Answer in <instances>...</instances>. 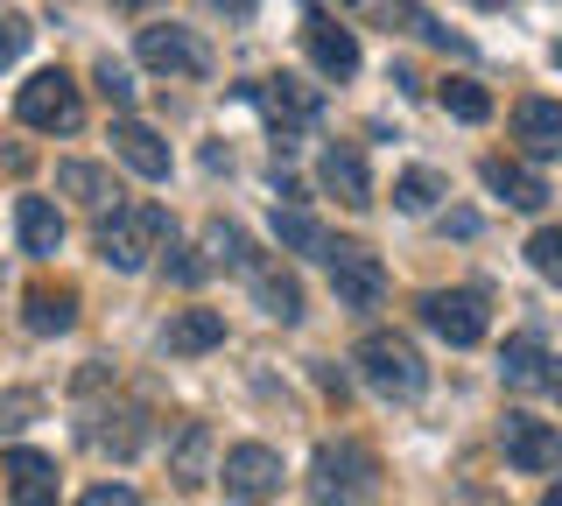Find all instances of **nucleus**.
<instances>
[{
	"label": "nucleus",
	"instance_id": "1",
	"mask_svg": "<svg viewBox=\"0 0 562 506\" xmlns=\"http://www.w3.org/2000/svg\"><path fill=\"white\" fill-rule=\"evenodd\" d=\"M169 239H176V225H169L162 204H148V198L99 212V260L120 268V274H140L155 254H169Z\"/></svg>",
	"mask_w": 562,
	"mask_h": 506
},
{
	"label": "nucleus",
	"instance_id": "2",
	"mask_svg": "<svg viewBox=\"0 0 562 506\" xmlns=\"http://www.w3.org/2000/svg\"><path fill=\"white\" fill-rule=\"evenodd\" d=\"M380 493V458L373 443H359V436H338V443H324L310 458V499L316 506H366Z\"/></svg>",
	"mask_w": 562,
	"mask_h": 506
},
{
	"label": "nucleus",
	"instance_id": "3",
	"mask_svg": "<svg viewBox=\"0 0 562 506\" xmlns=\"http://www.w3.org/2000/svg\"><path fill=\"white\" fill-rule=\"evenodd\" d=\"M351 366H359V380L373 394H386V401H422L429 394V366H422V352L401 338V330H366Z\"/></svg>",
	"mask_w": 562,
	"mask_h": 506
},
{
	"label": "nucleus",
	"instance_id": "4",
	"mask_svg": "<svg viewBox=\"0 0 562 506\" xmlns=\"http://www.w3.org/2000/svg\"><path fill=\"white\" fill-rule=\"evenodd\" d=\"M14 120L22 127H35V134H78L85 127V99H78V78L70 71H35L22 92H14Z\"/></svg>",
	"mask_w": 562,
	"mask_h": 506
},
{
	"label": "nucleus",
	"instance_id": "5",
	"mask_svg": "<svg viewBox=\"0 0 562 506\" xmlns=\"http://www.w3.org/2000/svg\"><path fill=\"white\" fill-rule=\"evenodd\" d=\"M134 57L148 64V71H162V78H211V43L198 36V29H183V22L140 29V36H134Z\"/></svg>",
	"mask_w": 562,
	"mask_h": 506
},
{
	"label": "nucleus",
	"instance_id": "6",
	"mask_svg": "<svg viewBox=\"0 0 562 506\" xmlns=\"http://www.w3.org/2000/svg\"><path fill=\"white\" fill-rule=\"evenodd\" d=\"M246 99L274 120L281 142H295V134H310L316 120H324V92L303 85V78H289V71H281V78H254V85H246Z\"/></svg>",
	"mask_w": 562,
	"mask_h": 506
},
{
	"label": "nucleus",
	"instance_id": "7",
	"mask_svg": "<svg viewBox=\"0 0 562 506\" xmlns=\"http://www.w3.org/2000/svg\"><path fill=\"white\" fill-rule=\"evenodd\" d=\"M415 310H422V324H429L443 345H457V352H464V345H479L485 330H492L485 289H429Z\"/></svg>",
	"mask_w": 562,
	"mask_h": 506
},
{
	"label": "nucleus",
	"instance_id": "8",
	"mask_svg": "<svg viewBox=\"0 0 562 506\" xmlns=\"http://www.w3.org/2000/svg\"><path fill=\"white\" fill-rule=\"evenodd\" d=\"M324 260H330V295H338V310H380L386 303V268H380L373 247L338 239Z\"/></svg>",
	"mask_w": 562,
	"mask_h": 506
},
{
	"label": "nucleus",
	"instance_id": "9",
	"mask_svg": "<svg viewBox=\"0 0 562 506\" xmlns=\"http://www.w3.org/2000/svg\"><path fill=\"white\" fill-rule=\"evenodd\" d=\"M218 479H225V493H233L239 506H260V499L281 493V450H268V443H233L218 458Z\"/></svg>",
	"mask_w": 562,
	"mask_h": 506
},
{
	"label": "nucleus",
	"instance_id": "10",
	"mask_svg": "<svg viewBox=\"0 0 562 506\" xmlns=\"http://www.w3.org/2000/svg\"><path fill=\"white\" fill-rule=\"evenodd\" d=\"M499 450H506L514 471H535V479H541V471H562V429L535 423V415H520V408L499 423Z\"/></svg>",
	"mask_w": 562,
	"mask_h": 506
},
{
	"label": "nucleus",
	"instance_id": "11",
	"mask_svg": "<svg viewBox=\"0 0 562 506\" xmlns=\"http://www.w3.org/2000/svg\"><path fill=\"white\" fill-rule=\"evenodd\" d=\"M239 274H246V289H254V303L268 310L274 324H303V282H295V274L281 268L274 254H254V247H246Z\"/></svg>",
	"mask_w": 562,
	"mask_h": 506
},
{
	"label": "nucleus",
	"instance_id": "12",
	"mask_svg": "<svg viewBox=\"0 0 562 506\" xmlns=\"http://www.w3.org/2000/svg\"><path fill=\"white\" fill-rule=\"evenodd\" d=\"M316 183H324L345 212H366V204H373V169H366L359 142H330L324 155H316Z\"/></svg>",
	"mask_w": 562,
	"mask_h": 506
},
{
	"label": "nucleus",
	"instance_id": "13",
	"mask_svg": "<svg viewBox=\"0 0 562 506\" xmlns=\"http://www.w3.org/2000/svg\"><path fill=\"white\" fill-rule=\"evenodd\" d=\"M303 49H310V64L324 78H351V71H359V36H351L338 14H324V8L303 14Z\"/></svg>",
	"mask_w": 562,
	"mask_h": 506
},
{
	"label": "nucleus",
	"instance_id": "14",
	"mask_svg": "<svg viewBox=\"0 0 562 506\" xmlns=\"http://www.w3.org/2000/svg\"><path fill=\"white\" fill-rule=\"evenodd\" d=\"M85 443H92V450H113V458H134V450L148 443V408H140V401L92 408V415H85Z\"/></svg>",
	"mask_w": 562,
	"mask_h": 506
},
{
	"label": "nucleus",
	"instance_id": "15",
	"mask_svg": "<svg viewBox=\"0 0 562 506\" xmlns=\"http://www.w3.org/2000/svg\"><path fill=\"white\" fill-rule=\"evenodd\" d=\"M169 479L183 485V493H198L204 479H218V436H211V423H176V436H169Z\"/></svg>",
	"mask_w": 562,
	"mask_h": 506
},
{
	"label": "nucleus",
	"instance_id": "16",
	"mask_svg": "<svg viewBox=\"0 0 562 506\" xmlns=\"http://www.w3.org/2000/svg\"><path fill=\"white\" fill-rule=\"evenodd\" d=\"M0 479H8V506H57V458L43 450H8Z\"/></svg>",
	"mask_w": 562,
	"mask_h": 506
},
{
	"label": "nucleus",
	"instance_id": "17",
	"mask_svg": "<svg viewBox=\"0 0 562 506\" xmlns=\"http://www.w3.org/2000/svg\"><path fill=\"white\" fill-rule=\"evenodd\" d=\"M113 155L134 169V177H148V183H162V177H169V142L148 127V120H134V113H120V120H113Z\"/></svg>",
	"mask_w": 562,
	"mask_h": 506
},
{
	"label": "nucleus",
	"instance_id": "18",
	"mask_svg": "<svg viewBox=\"0 0 562 506\" xmlns=\"http://www.w3.org/2000/svg\"><path fill=\"white\" fill-rule=\"evenodd\" d=\"M479 177H485L492 198H506L514 212H541V204H549V183H541V169L514 162V155H485V162H479Z\"/></svg>",
	"mask_w": 562,
	"mask_h": 506
},
{
	"label": "nucleus",
	"instance_id": "19",
	"mask_svg": "<svg viewBox=\"0 0 562 506\" xmlns=\"http://www.w3.org/2000/svg\"><path fill=\"white\" fill-rule=\"evenodd\" d=\"M514 142L541 162H562V99H520L514 106Z\"/></svg>",
	"mask_w": 562,
	"mask_h": 506
},
{
	"label": "nucleus",
	"instance_id": "20",
	"mask_svg": "<svg viewBox=\"0 0 562 506\" xmlns=\"http://www.w3.org/2000/svg\"><path fill=\"white\" fill-rule=\"evenodd\" d=\"M22 324L35 330V338H57V330L78 324V289L70 282H35L22 295Z\"/></svg>",
	"mask_w": 562,
	"mask_h": 506
},
{
	"label": "nucleus",
	"instance_id": "21",
	"mask_svg": "<svg viewBox=\"0 0 562 506\" xmlns=\"http://www.w3.org/2000/svg\"><path fill=\"white\" fill-rule=\"evenodd\" d=\"M14 233H22V254H35V260L64 254V218H57L49 198H22V204H14Z\"/></svg>",
	"mask_w": 562,
	"mask_h": 506
},
{
	"label": "nucleus",
	"instance_id": "22",
	"mask_svg": "<svg viewBox=\"0 0 562 506\" xmlns=\"http://www.w3.org/2000/svg\"><path fill=\"white\" fill-rule=\"evenodd\" d=\"M162 345L176 359H198V352H218L225 345V317L218 310H176L169 330H162Z\"/></svg>",
	"mask_w": 562,
	"mask_h": 506
},
{
	"label": "nucleus",
	"instance_id": "23",
	"mask_svg": "<svg viewBox=\"0 0 562 506\" xmlns=\"http://www.w3.org/2000/svg\"><path fill=\"white\" fill-rule=\"evenodd\" d=\"M57 190H64V198H78L85 212H113V204H120L113 169H99V162H57Z\"/></svg>",
	"mask_w": 562,
	"mask_h": 506
},
{
	"label": "nucleus",
	"instance_id": "24",
	"mask_svg": "<svg viewBox=\"0 0 562 506\" xmlns=\"http://www.w3.org/2000/svg\"><path fill=\"white\" fill-rule=\"evenodd\" d=\"M541 373H549V345L527 330V338H506V352H499V380L506 387H541Z\"/></svg>",
	"mask_w": 562,
	"mask_h": 506
},
{
	"label": "nucleus",
	"instance_id": "25",
	"mask_svg": "<svg viewBox=\"0 0 562 506\" xmlns=\"http://www.w3.org/2000/svg\"><path fill=\"white\" fill-rule=\"evenodd\" d=\"M436 106L479 127V120H492V92H485L479 78H443V85H436Z\"/></svg>",
	"mask_w": 562,
	"mask_h": 506
},
{
	"label": "nucleus",
	"instance_id": "26",
	"mask_svg": "<svg viewBox=\"0 0 562 506\" xmlns=\"http://www.w3.org/2000/svg\"><path fill=\"white\" fill-rule=\"evenodd\" d=\"M386 22H401V29H408V36L436 43V49H464V43H457V36H450L443 22H436L429 8H422V0H386Z\"/></svg>",
	"mask_w": 562,
	"mask_h": 506
},
{
	"label": "nucleus",
	"instance_id": "27",
	"mask_svg": "<svg viewBox=\"0 0 562 506\" xmlns=\"http://www.w3.org/2000/svg\"><path fill=\"white\" fill-rule=\"evenodd\" d=\"M274 239H281V247H295V254H330L324 225H316L310 212H274Z\"/></svg>",
	"mask_w": 562,
	"mask_h": 506
},
{
	"label": "nucleus",
	"instance_id": "28",
	"mask_svg": "<svg viewBox=\"0 0 562 506\" xmlns=\"http://www.w3.org/2000/svg\"><path fill=\"white\" fill-rule=\"evenodd\" d=\"M436 198H443V177H436V169H401V177H394V204H401V212H429Z\"/></svg>",
	"mask_w": 562,
	"mask_h": 506
},
{
	"label": "nucleus",
	"instance_id": "29",
	"mask_svg": "<svg viewBox=\"0 0 562 506\" xmlns=\"http://www.w3.org/2000/svg\"><path fill=\"white\" fill-rule=\"evenodd\" d=\"M239 260H246V233L225 225V218H211L204 225V268H239Z\"/></svg>",
	"mask_w": 562,
	"mask_h": 506
},
{
	"label": "nucleus",
	"instance_id": "30",
	"mask_svg": "<svg viewBox=\"0 0 562 506\" xmlns=\"http://www.w3.org/2000/svg\"><path fill=\"white\" fill-rule=\"evenodd\" d=\"M527 260H535L541 282H555V289H562V225H549V233L527 239Z\"/></svg>",
	"mask_w": 562,
	"mask_h": 506
},
{
	"label": "nucleus",
	"instance_id": "31",
	"mask_svg": "<svg viewBox=\"0 0 562 506\" xmlns=\"http://www.w3.org/2000/svg\"><path fill=\"white\" fill-rule=\"evenodd\" d=\"M92 78H99V92L113 99L120 113L134 106V78H127V64H120V57H99V71H92Z\"/></svg>",
	"mask_w": 562,
	"mask_h": 506
},
{
	"label": "nucleus",
	"instance_id": "32",
	"mask_svg": "<svg viewBox=\"0 0 562 506\" xmlns=\"http://www.w3.org/2000/svg\"><path fill=\"white\" fill-rule=\"evenodd\" d=\"M29 36H35V29L22 22V14H0V71H8V64H22Z\"/></svg>",
	"mask_w": 562,
	"mask_h": 506
},
{
	"label": "nucleus",
	"instance_id": "33",
	"mask_svg": "<svg viewBox=\"0 0 562 506\" xmlns=\"http://www.w3.org/2000/svg\"><path fill=\"white\" fill-rule=\"evenodd\" d=\"M78 506H140V493H134V485H92Z\"/></svg>",
	"mask_w": 562,
	"mask_h": 506
},
{
	"label": "nucleus",
	"instance_id": "34",
	"mask_svg": "<svg viewBox=\"0 0 562 506\" xmlns=\"http://www.w3.org/2000/svg\"><path fill=\"white\" fill-rule=\"evenodd\" d=\"M35 408V394H8L0 401V429H14V415H29Z\"/></svg>",
	"mask_w": 562,
	"mask_h": 506
},
{
	"label": "nucleus",
	"instance_id": "35",
	"mask_svg": "<svg viewBox=\"0 0 562 506\" xmlns=\"http://www.w3.org/2000/svg\"><path fill=\"white\" fill-rule=\"evenodd\" d=\"M541 387H549V394L562 401V359H549V373H541Z\"/></svg>",
	"mask_w": 562,
	"mask_h": 506
},
{
	"label": "nucleus",
	"instance_id": "36",
	"mask_svg": "<svg viewBox=\"0 0 562 506\" xmlns=\"http://www.w3.org/2000/svg\"><path fill=\"white\" fill-rule=\"evenodd\" d=\"M211 8H225V14H254V0H211Z\"/></svg>",
	"mask_w": 562,
	"mask_h": 506
},
{
	"label": "nucleus",
	"instance_id": "37",
	"mask_svg": "<svg viewBox=\"0 0 562 506\" xmlns=\"http://www.w3.org/2000/svg\"><path fill=\"white\" fill-rule=\"evenodd\" d=\"M113 8H127V14H140V8H155V0H113Z\"/></svg>",
	"mask_w": 562,
	"mask_h": 506
},
{
	"label": "nucleus",
	"instance_id": "38",
	"mask_svg": "<svg viewBox=\"0 0 562 506\" xmlns=\"http://www.w3.org/2000/svg\"><path fill=\"white\" fill-rule=\"evenodd\" d=\"M541 506H562V485H555V493H549V499H541Z\"/></svg>",
	"mask_w": 562,
	"mask_h": 506
},
{
	"label": "nucleus",
	"instance_id": "39",
	"mask_svg": "<svg viewBox=\"0 0 562 506\" xmlns=\"http://www.w3.org/2000/svg\"><path fill=\"white\" fill-rule=\"evenodd\" d=\"M471 8H499V0H471Z\"/></svg>",
	"mask_w": 562,
	"mask_h": 506
},
{
	"label": "nucleus",
	"instance_id": "40",
	"mask_svg": "<svg viewBox=\"0 0 562 506\" xmlns=\"http://www.w3.org/2000/svg\"><path fill=\"white\" fill-rule=\"evenodd\" d=\"M555 64H562V43H555Z\"/></svg>",
	"mask_w": 562,
	"mask_h": 506
},
{
	"label": "nucleus",
	"instance_id": "41",
	"mask_svg": "<svg viewBox=\"0 0 562 506\" xmlns=\"http://www.w3.org/2000/svg\"><path fill=\"white\" fill-rule=\"evenodd\" d=\"M345 8H359V0H345Z\"/></svg>",
	"mask_w": 562,
	"mask_h": 506
}]
</instances>
